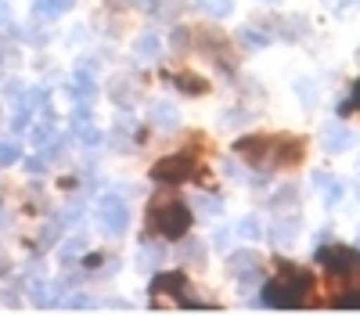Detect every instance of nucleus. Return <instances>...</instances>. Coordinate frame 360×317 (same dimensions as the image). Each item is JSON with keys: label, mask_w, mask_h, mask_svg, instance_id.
I'll list each match as a JSON object with an SVG mask.
<instances>
[{"label": "nucleus", "mask_w": 360, "mask_h": 317, "mask_svg": "<svg viewBox=\"0 0 360 317\" xmlns=\"http://www.w3.org/2000/svg\"><path fill=\"white\" fill-rule=\"evenodd\" d=\"M281 274L274 278V281H266L263 285V303L266 306H299L307 299V292H310V274L307 271H295L292 264H281L278 267Z\"/></svg>", "instance_id": "obj_1"}, {"label": "nucleus", "mask_w": 360, "mask_h": 317, "mask_svg": "<svg viewBox=\"0 0 360 317\" xmlns=\"http://www.w3.org/2000/svg\"><path fill=\"white\" fill-rule=\"evenodd\" d=\"M148 227L155 231V235L162 238H184L188 227H191V209L184 206V202L176 198H155L152 202V213H148Z\"/></svg>", "instance_id": "obj_2"}, {"label": "nucleus", "mask_w": 360, "mask_h": 317, "mask_svg": "<svg viewBox=\"0 0 360 317\" xmlns=\"http://www.w3.org/2000/svg\"><path fill=\"white\" fill-rule=\"evenodd\" d=\"M317 259L324 264V271L332 274L335 288L349 292V288H360V256L353 249H342V245H328L317 252Z\"/></svg>", "instance_id": "obj_3"}, {"label": "nucleus", "mask_w": 360, "mask_h": 317, "mask_svg": "<svg viewBox=\"0 0 360 317\" xmlns=\"http://www.w3.org/2000/svg\"><path fill=\"white\" fill-rule=\"evenodd\" d=\"M98 224H101L105 235L119 238V235L130 227V206H127L119 195H105V198L98 202Z\"/></svg>", "instance_id": "obj_4"}, {"label": "nucleus", "mask_w": 360, "mask_h": 317, "mask_svg": "<svg viewBox=\"0 0 360 317\" xmlns=\"http://www.w3.org/2000/svg\"><path fill=\"white\" fill-rule=\"evenodd\" d=\"M152 177H155V181H162V184H180V181L195 177V159H191L188 152L169 155V159H162V162H155V166H152Z\"/></svg>", "instance_id": "obj_5"}, {"label": "nucleus", "mask_w": 360, "mask_h": 317, "mask_svg": "<svg viewBox=\"0 0 360 317\" xmlns=\"http://www.w3.org/2000/svg\"><path fill=\"white\" fill-rule=\"evenodd\" d=\"M227 271L242 281V288H252L259 281V256L252 249H242V252H231L227 259Z\"/></svg>", "instance_id": "obj_6"}, {"label": "nucleus", "mask_w": 360, "mask_h": 317, "mask_svg": "<svg viewBox=\"0 0 360 317\" xmlns=\"http://www.w3.org/2000/svg\"><path fill=\"white\" fill-rule=\"evenodd\" d=\"M270 141H274V137H263V134H256V137H242V141L234 144V152L242 155V159H249V162L266 166V162H270Z\"/></svg>", "instance_id": "obj_7"}, {"label": "nucleus", "mask_w": 360, "mask_h": 317, "mask_svg": "<svg viewBox=\"0 0 360 317\" xmlns=\"http://www.w3.org/2000/svg\"><path fill=\"white\" fill-rule=\"evenodd\" d=\"M94 94H98L94 76L83 72V69H76V72H72V83H69V98L79 101V105H90V101H94Z\"/></svg>", "instance_id": "obj_8"}, {"label": "nucleus", "mask_w": 360, "mask_h": 317, "mask_svg": "<svg viewBox=\"0 0 360 317\" xmlns=\"http://www.w3.org/2000/svg\"><path fill=\"white\" fill-rule=\"evenodd\" d=\"M321 144H324V152L339 155V152H349L353 134H349L342 123H328V127H324V137H321Z\"/></svg>", "instance_id": "obj_9"}, {"label": "nucleus", "mask_w": 360, "mask_h": 317, "mask_svg": "<svg viewBox=\"0 0 360 317\" xmlns=\"http://www.w3.org/2000/svg\"><path fill=\"white\" fill-rule=\"evenodd\" d=\"M72 8V0H33V18L51 22V18H62Z\"/></svg>", "instance_id": "obj_10"}, {"label": "nucleus", "mask_w": 360, "mask_h": 317, "mask_svg": "<svg viewBox=\"0 0 360 317\" xmlns=\"http://www.w3.org/2000/svg\"><path fill=\"white\" fill-rule=\"evenodd\" d=\"M152 123H155L159 130H176L180 112H176L169 101H155V105H152Z\"/></svg>", "instance_id": "obj_11"}, {"label": "nucleus", "mask_w": 360, "mask_h": 317, "mask_svg": "<svg viewBox=\"0 0 360 317\" xmlns=\"http://www.w3.org/2000/svg\"><path fill=\"white\" fill-rule=\"evenodd\" d=\"M299 216H288V220H278L274 227H270V238H274V245H292L295 235H299Z\"/></svg>", "instance_id": "obj_12"}, {"label": "nucleus", "mask_w": 360, "mask_h": 317, "mask_svg": "<svg viewBox=\"0 0 360 317\" xmlns=\"http://www.w3.org/2000/svg\"><path fill=\"white\" fill-rule=\"evenodd\" d=\"M152 292L159 296V292H188V281H184V274H159L155 281H152Z\"/></svg>", "instance_id": "obj_13"}, {"label": "nucleus", "mask_w": 360, "mask_h": 317, "mask_svg": "<svg viewBox=\"0 0 360 317\" xmlns=\"http://www.w3.org/2000/svg\"><path fill=\"white\" fill-rule=\"evenodd\" d=\"M134 51H137V58L152 62V58H159V51H162V37H159V33H144V37H137Z\"/></svg>", "instance_id": "obj_14"}, {"label": "nucleus", "mask_w": 360, "mask_h": 317, "mask_svg": "<svg viewBox=\"0 0 360 317\" xmlns=\"http://www.w3.org/2000/svg\"><path fill=\"white\" fill-rule=\"evenodd\" d=\"M173 83L180 86V91H184V94H205V79L202 76H195V72H180V76H173Z\"/></svg>", "instance_id": "obj_15"}, {"label": "nucleus", "mask_w": 360, "mask_h": 317, "mask_svg": "<svg viewBox=\"0 0 360 317\" xmlns=\"http://www.w3.org/2000/svg\"><path fill=\"white\" fill-rule=\"evenodd\" d=\"M195 4H198V11L213 15V18H227L234 11V0H195Z\"/></svg>", "instance_id": "obj_16"}, {"label": "nucleus", "mask_w": 360, "mask_h": 317, "mask_svg": "<svg viewBox=\"0 0 360 317\" xmlns=\"http://www.w3.org/2000/svg\"><path fill=\"white\" fill-rule=\"evenodd\" d=\"M162 259H166L162 245H141L137 249V267H159Z\"/></svg>", "instance_id": "obj_17"}, {"label": "nucleus", "mask_w": 360, "mask_h": 317, "mask_svg": "<svg viewBox=\"0 0 360 317\" xmlns=\"http://www.w3.org/2000/svg\"><path fill=\"white\" fill-rule=\"evenodd\" d=\"M238 235H242L245 242H259V238H263V224H259V216H245L242 224H238Z\"/></svg>", "instance_id": "obj_18"}, {"label": "nucleus", "mask_w": 360, "mask_h": 317, "mask_svg": "<svg viewBox=\"0 0 360 317\" xmlns=\"http://www.w3.org/2000/svg\"><path fill=\"white\" fill-rule=\"evenodd\" d=\"M18 159H22L18 141H0V169H4V166H15Z\"/></svg>", "instance_id": "obj_19"}, {"label": "nucleus", "mask_w": 360, "mask_h": 317, "mask_svg": "<svg viewBox=\"0 0 360 317\" xmlns=\"http://www.w3.org/2000/svg\"><path fill=\"white\" fill-rule=\"evenodd\" d=\"M242 44H245V47H256V51H263V47L270 44V37L263 33V29H252V25H245V29H242Z\"/></svg>", "instance_id": "obj_20"}, {"label": "nucleus", "mask_w": 360, "mask_h": 317, "mask_svg": "<svg viewBox=\"0 0 360 317\" xmlns=\"http://www.w3.org/2000/svg\"><path fill=\"white\" fill-rule=\"evenodd\" d=\"M58 285H47V281H37L33 285V303L37 306H51V303H58V296H51Z\"/></svg>", "instance_id": "obj_21"}, {"label": "nucleus", "mask_w": 360, "mask_h": 317, "mask_svg": "<svg viewBox=\"0 0 360 317\" xmlns=\"http://www.w3.org/2000/svg\"><path fill=\"white\" fill-rule=\"evenodd\" d=\"M195 206H198L202 216H220V209H224V206H220V198H213V195H198V198H195Z\"/></svg>", "instance_id": "obj_22"}, {"label": "nucleus", "mask_w": 360, "mask_h": 317, "mask_svg": "<svg viewBox=\"0 0 360 317\" xmlns=\"http://www.w3.org/2000/svg\"><path fill=\"white\" fill-rule=\"evenodd\" d=\"M346 198V184L342 181H328V188H324V202H328V206H339V202Z\"/></svg>", "instance_id": "obj_23"}, {"label": "nucleus", "mask_w": 360, "mask_h": 317, "mask_svg": "<svg viewBox=\"0 0 360 317\" xmlns=\"http://www.w3.org/2000/svg\"><path fill=\"white\" fill-rule=\"evenodd\" d=\"M86 127H94V115H90V105H79V108L72 112V130L83 134Z\"/></svg>", "instance_id": "obj_24"}, {"label": "nucleus", "mask_w": 360, "mask_h": 317, "mask_svg": "<svg viewBox=\"0 0 360 317\" xmlns=\"http://www.w3.org/2000/svg\"><path fill=\"white\" fill-rule=\"evenodd\" d=\"M83 249H86V235H76V238H69V242L62 245V259L69 264V259H76Z\"/></svg>", "instance_id": "obj_25"}, {"label": "nucleus", "mask_w": 360, "mask_h": 317, "mask_svg": "<svg viewBox=\"0 0 360 317\" xmlns=\"http://www.w3.org/2000/svg\"><path fill=\"white\" fill-rule=\"evenodd\" d=\"M112 86H115V91H112V98H115V101H119V105H123V108H127V105H130V101H134V91H127V86H130V83H127V79H123V76H119V79H115V83H112Z\"/></svg>", "instance_id": "obj_26"}, {"label": "nucleus", "mask_w": 360, "mask_h": 317, "mask_svg": "<svg viewBox=\"0 0 360 317\" xmlns=\"http://www.w3.org/2000/svg\"><path fill=\"white\" fill-rule=\"evenodd\" d=\"M202 256H205V249L195 238H188L184 245H180V259H195V264H202Z\"/></svg>", "instance_id": "obj_27"}, {"label": "nucleus", "mask_w": 360, "mask_h": 317, "mask_svg": "<svg viewBox=\"0 0 360 317\" xmlns=\"http://www.w3.org/2000/svg\"><path fill=\"white\" fill-rule=\"evenodd\" d=\"M295 86H299V98H303V105H317V86H314L310 79H299Z\"/></svg>", "instance_id": "obj_28"}, {"label": "nucleus", "mask_w": 360, "mask_h": 317, "mask_svg": "<svg viewBox=\"0 0 360 317\" xmlns=\"http://www.w3.org/2000/svg\"><path fill=\"white\" fill-rule=\"evenodd\" d=\"M213 245H217L220 252H224V249L231 245V231H227V227H220V231H217V235H213Z\"/></svg>", "instance_id": "obj_29"}, {"label": "nucleus", "mask_w": 360, "mask_h": 317, "mask_svg": "<svg viewBox=\"0 0 360 317\" xmlns=\"http://www.w3.org/2000/svg\"><path fill=\"white\" fill-rule=\"evenodd\" d=\"M0 25H11V4L8 0H0Z\"/></svg>", "instance_id": "obj_30"}, {"label": "nucleus", "mask_w": 360, "mask_h": 317, "mask_svg": "<svg viewBox=\"0 0 360 317\" xmlns=\"http://www.w3.org/2000/svg\"><path fill=\"white\" fill-rule=\"evenodd\" d=\"M328 181H332L328 173H314V188H317V191H324V188H328Z\"/></svg>", "instance_id": "obj_31"}, {"label": "nucleus", "mask_w": 360, "mask_h": 317, "mask_svg": "<svg viewBox=\"0 0 360 317\" xmlns=\"http://www.w3.org/2000/svg\"><path fill=\"white\" fill-rule=\"evenodd\" d=\"M69 306H72V310H83V306H90V299H86V296H72Z\"/></svg>", "instance_id": "obj_32"}, {"label": "nucleus", "mask_w": 360, "mask_h": 317, "mask_svg": "<svg viewBox=\"0 0 360 317\" xmlns=\"http://www.w3.org/2000/svg\"><path fill=\"white\" fill-rule=\"evenodd\" d=\"M188 44V29H176V37H173V47H184Z\"/></svg>", "instance_id": "obj_33"}, {"label": "nucleus", "mask_w": 360, "mask_h": 317, "mask_svg": "<svg viewBox=\"0 0 360 317\" xmlns=\"http://www.w3.org/2000/svg\"><path fill=\"white\" fill-rule=\"evenodd\" d=\"M44 169V159H29V173H40Z\"/></svg>", "instance_id": "obj_34"}, {"label": "nucleus", "mask_w": 360, "mask_h": 317, "mask_svg": "<svg viewBox=\"0 0 360 317\" xmlns=\"http://www.w3.org/2000/svg\"><path fill=\"white\" fill-rule=\"evenodd\" d=\"M353 105L360 108V83H356V94H353Z\"/></svg>", "instance_id": "obj_35"}, {"label": "nucleus", "mask_w": 360, "mask_h": 317, "mask_svg": "<svg viewBox=\"0 0 360 317\" xmlns=\"http://www.w3.org/2000/svg\"><path fill=\"white\" fill-rule=\"evenodd\" d=\"M356 245H360V238H356Z\"/></svg>", "instance_id": "obj_36"}, {"label": "nucleus", "mask_w": 360, "mask_h": 317, "mask_svg": "<svg viewBox=\"0 0 360 317\" xmlns=\"http://www.w3.org/2000/svg\"><path fill=\"white\" fill-rule=\"evenodd\" d=\"M270 4H274V0H270Z\"/></svg>", "instance_id": "obj_37"}]
</instances>
